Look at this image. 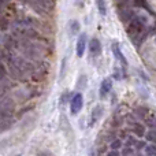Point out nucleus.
I'll return each instance as SVG.
<instances>
[{
	"instance_id": "obj_9",
	"label": "nucleus",
	"mask_w": 156,
	"mask_h": 156,
	"mask_svg": "<svg viewBox=\"0 0 156 156\" xmlns=\"http://www.w3.org/2000/svg\"><path fill=\"white\" fill-rule=\"evenodd\" d=\"M97 3V7H99V11L101 15H105V12H107V10H105V2L104 0H96Z\"/></svg>"
},
{
	"instance_id": "obj_15",
	"label": "nucleus",
	"mask_w": 156,
	"mask_h": 156,
	"mask_svg": "<svg viewBox=\"0 0 156 156\" xmlns=\"http://www.w3.org/2000/svg\"><path fill=\"white\" fill-rule=\"evenodd\" d=\"M121 145H122L121 140H116L115 143H112V144H111V148H112L114 151H116V149H118V148H119V147H121Z\"/></svg>"
},
{
	"instance_id": "obj_11",
	"label": "nucleus",
	"mask_w": 156,
	"mask_h": 156,
	"mask_svg": "<svg viewBox=\"0 0 156 156\" xmlns=\"http://www.w3.org/2000/svg\"><path fill=\"white\" fill-rule=\"evenodd\" d=\"M145 154H147V156H155V147L154 145H147L145 147Z\"/></svg>"
},
{
	"instance_id": "obj_4",
	"label": "nucleus",
	"mask_w": 156,
	"mask_h": 156,
	"mask_svg": "<svg viewBox=\"0 0 156 156\" xmlns=\"http://www.w3.org/2000/svg\"><path fill=\"white\" fill-rule=\"evenodd\" d=\"M111 48H112V54H114V56H115L116 59H118L119 62L122 63V65H126V59H125V56L122 55L121 48H119V44H118V43H114L112 45H111Z\"/></svg>"
},
{
	"instance_id": "obj_14",
	"label": "nucleus",
	"mask_w": 156,
	"mask_h": 156,
	"mask_svg": "<svg viewBox=\"0 0 156 156\" xmlns=\"http://www.w3.org/2000/svg\"><path fill=\"white\" fill-rule=\"evenodd\" d=\"M147 140H149L151 143H154V141H155V133H154V130H151L149 133H147Z\"/></svg>"
},
{
	"instance_id": "obj_2",
	"label": "nucleus",
	"mask_w": 156,
	"mask_h": 156,
	"mask_svg": "<svg viewBox=\"0 0 156 156\" xmlns=\"http://www.w3.org/2000/svg\"><path fill=\"white\" fill-rule=\"evenodd\" d=\"M89 49H90V55L92 56H99L101 52V44L97 38H92L89 41Z\"/></svg>"
},
{
	"instance_id": "obj_3",
	"label": "nucleus",
	"mask_w": 156,
	"mask_h": 156,
	"mask_svg": "<svg viewBox=\"0 0 156 156\" xmlns=\"http://www.w3.org/2000/svg\"><path fill=\"white\" fill-rule=\"evenodd\" d=\"M112 89V81L110 80V78H105L104 81L101 82V86H100V97H105L108 93H110V90Z\"/></svg>"
},
{
	"instance_id": "obj_16",
	"label": "nucleus",
	"mask_w": 156,
	"mask_h": 156,
	"mask_svg": "<svg viewBox=\"0 0 156 156\" xmlns=\"http://www.w3.org/2000/svg\"><path fill=\"white\" fill-rule=\"evenodd\" d=\"M0 7H2V3H0Z\"/></svg>"
},
{
	"instance_id": "obj_10",
	"label": "nucleus",
	"mask_w": 156,
	"mask_h": 156,
	"mask_svg": "<svg viewBox=\"0 0 156 156\" xmlns=\"http://www.w3.org/2000/svg\"><path fill=\"white\" fill-rule=\"evenodd\" d=\"M86 86V76L85 74H81V77L78 78V82H77V88L83 89Z\"/></svg>"
},
{
	"instance_id": "obj_8",
	"label": "nucleus",
	"mask_w": 156,
	"mask_h": 156,
	"mask_svg": "<svg viewBox=\"0 0 156 156\" xmlns=\"http://www.w3.org/2000/svg\"><path fill=\"white\" fill-rule=\"evenodd\" d=\"M133 132L136 133V134L137 136H144L145 134V127L143 126V125H140V123H137V122H136L134 125H133Z\"/></svg>"
},
{
	"instance_id": "obj_7",
	"label": "nucleus",
	"mask_w": 156,
	"mask_h": 156,
	"mask_svg": "<svg viewBox=\"0 0 156 156\" xmlns=\"http://www.w3.org/2000/svg\"><path fill=\"white\" fill-rule=\"evenodd\" d=\"M101 114H103V108L100 107V105H97V107L94 108V110L92 111V114H90V125H93L94 122L101 116Z\"/></svg>"
},
{
	"instance_id": "obj_12",
	"label": "nucleus",
	"mask_w": 156,
	"mask_h": 156,
	"mask_svg": "<svg viewBox=\"0 0 156 156\" xmlns=\"http://www.w3.org/2000/svg\"><path fill=\"white\" fill-rule=\"evenodd\" d=\"M5 74H7V70H5L4 65H2V63H0V81L4 80V78H5Z\"/></svg>"
},
{
	"instance_id": "obj_5",
	"label": "nucleus",
	"mask_w": 156,
	"mask_h": 156,
	"mask_svg": "<svg viewBox=\"0 0 156 156\" xmlns=\"http://www.w3.org/2000/svg\"><path fill=\"white\" fill-rule=\"evenodd\" d=\"M85 44H86V34L82 33L78 38V43H77V55L78 56H82L83 51H85Z\"/></svg>"
},
{
	"instance_id": "obj_6",
	"label": "nucleus",
	"mask_w": 156,
	"mask_h": 156,
	"mask_svg": "<svg viewBox=\"0 0 156 156\" xmlns=\"http://www.w3.org/2000/svg\"><path fill=\"white\" fill-rule=\"evenodd\" d=\"M119 16H121V21L122 22H130L134 16H133V12L129 10V8H122L119 11Z\"/></svg>"
},
{
	"instance_id": "obj_13",
	"label": "nucleus",
	"mask_w": 156,
	"mask_h": 156,
	"mask_svg": "<svg viewBox=\"0 0 156 156\" xmlns=\"http://www.w3.org/2000/svg\"><path fill=\"white\" fill-rule=\"evenodd\" d=\"M78 29H80V26H78L77 22H71V34L77 33V32H78Z\"/></svg>"
},
{
	"instance_id": "obj_1",
	"label": "nucleus",
	"mask_w": 156,
	"mask_h": 156,
	"mask_svg": "<svg viewBox=\"0 0 156 156\" xmlns=\"http://www.w3.org/2000/svg\"><path fill=\"white\" fill-rule=\"evenodd\" d=\"M83 105V97L81 93H76L73 97H71V101H70V111L73 115H77L78 112L81 111Z\"/></svg>"
}]
</instances>
